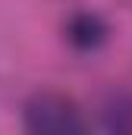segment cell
Returning a JSON list of instances; mask_svg holds the SVG:
<instances>
[{"label": "cell", "mask_w": 132, "mask_h": 135, "mask_svg": "<svg viewBox=\"0 0 132 135\" xmlns=\"http://www.w3.org/2000/svg\"><path fill=\"white\" fill-rule=\"evenodd\" d=\"M66 38L79 50H95L107 38V22L101 19L98 13H76L66 22Z\"/></svg>", "instance_id": "obj_2"}, {"label": "cell", "mask_w": 132, "mask_h": 135, "mask_svg": "<svg viewBox=\"0 0 132 135\" xmlns=\"http://www.w3.org/2000/svg\"><path fill=\"white\" fill-rule=\"evenodd\" d=\"M123 135H132V119H129V126H126V132H123Z\"/></svg>", "instance_id": "obj_3"}, {"label": "cell", "mask_w": 132, "mask_h": 135, "mask_svg": "<svg viewBox=\"0 0 132 135\" xmlns=\"http://www.w3.org/2000/svg\"><path fill=\"white\" fill-rule=\"evenodd\" d=\"M29 135H88L79 104L60 91H41L25 104Z\"/></svg>", "instance_id": "obj_1"}]
</instances>
